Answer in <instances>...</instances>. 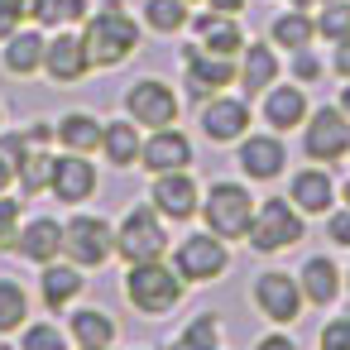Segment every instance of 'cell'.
I'll use <instances>...</instances> for the list:
<instances>
[{"label":"cell","instance_id":"obj_4","mask_svg":"<svg viewBox=\"0 0 350 350\" xmlns=\"http://www.w3.org/2000/svg\"><path fill=\"white\" fill-rule=\"evenodd\" d=\"M116 254L125 264H149V259H163L168 254V230H163V216L154 206H135L120 226H116Z\"/></svg>","mask_w":350,"mask_h":350},{"label":"cell","instance_id":"obj_7","mask_svg":"<svg viewBox=\"0 0 350 350\" xmlns=\"http://www.w3.org/2000/svg\"><path fill=\"white\" fill-rule=\"evenodd\" d=\"M302 230H307V226H302V211H297L288 197H283V202L273 197V202H259V206H254V221H250V235H245V240H250L259 254H273V250H293V245L302 240Z\"/></svg>","mask_w":350,"mask_h":350},{"label":"cell","instance_id":"obj_33","mask_svg":"<svg viewBox=\"0 0 350 350\" xmlns=\"http://www.w3.org/2000/svg\"><path fill=\"white\" fill-rule=\"evenodd\" d=\"M178 345H183V350H221V321H216V312L192 317V321L183 326Z\"/></svg>","mask_w":350,"mask_h":350},{"label":"cell","instance_id":"obj_20","mask_svg":"<svg viewBox=\"0 0 350 350\" xmlns=\"http://www.w3.org/2000/svg\"><path fill=\"white\" fill-rule=\"evenodd\" d=\"M288 202H293L302 216H326V211L336 206V183H331V173H326V168H302V173L293 178V187H288Z\"/></svg>","mask_w":350,"mask_h":350},{"label":"cell","instance_id":"obj_27","mask_svg":"<svg viewBox=\"0 0 350 350\" xmlns=\"http://www.w3.org/2000/svg\"><path fill=\"white\" fill-rule=\"evenodd\" d=\"M139 149H144V139H139V125H135V120H111V125L101 130V154H106V163L135 168V163H139Z\"/></svg>","mask_w":350,"mask_h":350},{"label":"cell","instance_id":"obj_43","mask_svg":"<svg viewBox=\"0 0 350 350\" xmlns=\"http://www.w3.org/2000/svg\"><path fill=\"white\" fill-rule=\"evenodd\" d=\"M254 350H297V340L293 336H283V331H269V336H259V345Z\"/></svg>","mask_w":350,"mask_h":350},{"label":"cell","instance_id":"obj_1","mask_svg":"<svg viewBox=\"0 0 350 350\" xmlns=\"http://www.w3.org/2000/svg\"><path fill=\"white\" fill-rule=\"evenodd\" d=\"M82 49L92 58V68H120L135 49H139V25L125 15L120 0H106V10L87 20V34H82Z\"/></svg>","mask_w":350,"mask_h":350},{"label":"cell","instance_id":"obj_24","mask_svg":"<svg viewBox=\"0 0 350 350\" xmlns=\"http://www.w3.org/2000/svg\"><path fill=\"white\" fill-rule=\"evenodd\" d=\"M264 120L273 125V135H283V130H297L302 120H307V96H302V87H269L264 92Z\"/></svg>","mask_w":350,"mask_h":350},{"label":"cell","instance_id":"obj_6","mask_svg":"<svg viewBox=\"0 0 350 350\" xmlns=\"http://www.w3.org/2000/svg\"><path fill=\"white\" fill-rule=\"evenodd\" d=\"M173 269H178L183 283H216V278L230 269V250H226L221 235H211V230H192V235L178 240V250H173Z\"/></svg>","mask_w":350,"mask_h":350},{"label":"cell","instance_id":"obj_44","mask_svg":"<svg viewBox=\"0 0 350 350\" xmlns=\"http://www.w3.org/2000/svg\"><path fill=\"white\" fill-rule=\"evenodd\" d=\"M336 72H340V77L350 82V34H345V39L336 44Z\"/></svg>","mask_w":350,"mask_h":350},{"label":"cell","instance_id":"obj_8","mask_svg":"<svg viewBox=\"0 0 350 350\" xmlns=\"http://www.w3.org/2000/svg\"><path fill=\"white\" fill-rule=\"evenodd\" d=\"M302 149L312 163H336L350 154V116L340 106H321L312 111V120H302Z\"/></svg>","mask_w":350,"mask_h":350},{"label":"cell","instance_id":"obj_19","mask_svg":"<svg viewBox=\"0 0 350 350\" xmlns=\"http://www.w3.org/2000/svg\"><path fill=\"white\" fill-rule=\"evenodd\" d=\"M15 250H20L29 264H39V269L53 264V259L63 254V221H53V216H34V221H25Z\"/></svg>","mask_w":350,"mask_h":350},{"label":"cell","instance_id":"obj_51","mask_svg":"<svg viewBox=\"0 0 350 350\" xmlns=\"http://www.w3.org/2000/svg\"><path fill=\"white\" fill-rule=\"evenodd\" d=\"M0 350H20V345H10V340H0Z\"/></svg>","mask_w":350,"mask_h":350},{"label":"cell","instance_id":"obj_49","mask_svg":"<svg viewBox=\"0 0 350 350\" xmlns=\"http://www.w3.org/2000/svg\"><path fill=\"white\" fill-rule=\"evenodd\" d=\"M340 202H345V211H350V183H345V187H340Z\"/></svg>","mask_w":350,"mask_h":350},{"label":"cell","instance_id":"obj_2","mask_svg":"<svg viewBox=\"0 0 350 350\" xmlns=\"http://www.w3.org/2000/svg\"><path fill=\"white\" fill-rule=\"evenodd\" d=\"M183 278H178V269L173 264H163V259H149V264H130V273H125V297H130V307L139 312V317H168L178 302H183Z\"/></svg>","mask_w":350,"mask_h":350},{"label":"cell","instance_id":"obj_3","mask_svg":"<svg viewBox=\"0 0 350 350\" xmlns=\"http://www.w3.org/2000/svg\"><path fill=\"white\" fill-rule=\"evenodd\" d=\"M254 206H259L254 192L245 183H230V178H221V183H211L202 192V221L221 240H245L250 235V221H254Z\"/></svg>","mask_w":350,"mask_h":350},{"label":"cell","instance_id":"obj_22","mask_svg":"<svg viewBox=\"0 0 350 350\" xmlns=\"http://www.w3.org/2000/svg\"><path fill=\"white\" fill-rule=\"evenodd\" d=\"M192 29H197V44H202L206 53H221V58H235V53L245 49V34H240V25H235V15H221V10H206V15H197V20H192Z\"/></svg>","mask_w":350,"mask_h":350},{"label":"cell","instance_id":"obj_36","mask_svg":"<svg viewBox=\"0 0 350 350\" xmlns=\"http://www.w3.org/2000/svg\"><path fill=\"white\" fill-rule=\"evenodd\" d=\"M317 34L331 39V44H340L350 34V5H345V0H331V5L317 15Z\"/></svg>","mask_w":350,"mask_h":350},{"label":"cell","instance_id":"obj_35","mask_svg":"<svg viewBox=\"0 0 350 350\" xmlns=\"http://www.w3.org/2000/svg\"><path fill=\"white\" fill-rule=\"evenodd\" d=\"M25 226V202H15L10 192H0V250H15Z\"/></svg>","mask_w":350,"mask_h":350},{"label":"cell","instance_id":"obj_46","mask_svg":"<svg viewBox=\"0 0 350 350\" xmlns=\"http://www.w3.org/2000/svg\"><path fill=\"white\" fill-rule=\"evenodd\" d=\"M211 10H221V15H240L245 10V0H206Z\"/></svg>","mask_w":350,"mask_h":350},{"label":"cell","instance_id":"obj_53","mask_svg":"<svg viewBox=\"0 0 350 350\" xmlns=\"http://www.w3.org/2000/svg\"><path fill=\"white\" fill-rule=\"evenodd\" d=\"M168 350H183V345H178V340H173V345H168Z\"/></svg>","mask_w":350,"mask_h":350},{"label":"cell","instance_id":"obj_10","mask_svg":"<svg viewBox=\"0 0 350 350\" xmlns=\"http://www.w3.org/2000/svg\"><path fill=\"white\" fill-rule=\"evenodd\" d=\"M125 116H130L135 125L163 130V125L178 120V96H173V87L159 82V77H139V82L125 92Z\"/></svg>","mask_w":350,"mask_h":350},{"label":"cell","instance_id":"obj_34","mask_svg":"<svg viewBox=\"0 0 350 350\" xmlns=\"http://www.w3.org/2000/svg\"><path fill=\"white\" fill-rule=\"evenodd\" d=\"M20 350H68V336L53 321H29L20 336Z\"/></svg>","mask_w":350,"mask_h":350},{"label":"cell","instance_id":"obj_9","mask_svg":"<svg viewBox=\"0 0 350 350\" xmlns=\"http://www.w3.org/2000/svg\"><path fill=\"white\" fill-rule=\"evenodd\" d=\"M302 283H297V273H283V269H269V273H259L254 278V307L273 321V326H288V321H297V312H302Z\"/></svg>","mask_w":350,"mask_h":350},{"label":"cell","instance_id":"obj_54","mask_svg":"<svg viewBox=\"0 0 350 350\" xmlns=\"http://www.w3.org/2000/svg\"><path fill=\"white\" fill-rule=\"evenodd\" d=\"M345 288H350V269H345Z\"/></svg>","mask_w":350,"mask_h":350},{"label":"cell","instance_id":"obj_29","mask_svg":"<svg viewBox=\"0 0 350 350\" xmlns=\"http://www.w3.org/2000/svg\"><path fill=\"white\" fill-rule=\"evenodd\" d=\"M53 168H58V159H53L49 149H29V154L20 159V168H15V183H20V192H25V197L53 192Z\"/></svg>","mask_w":350,"mask_h":350},{"label":"cell","instance_id":"obj_28","mask_svg":"<svg viewBox=\"0 0 350 350\" xmlns=\"http://www.w3.org/2000/svg\"><path fill=\"white\" fill-rule=\"evenodd\" d=\"M68 331H72L77 350H87V345H116V336H120L116 317L101 312V307H77L72 321H68Z\"/></svg>","mask_w":350,"mask_h":350},{"label":"cell","instance_id":"obj_48","mask_svg":"<svg viewBox=\"0 0 350 350\" xmlns=\"http://www.w3.org/2000/svg\"><path fill=\"white\" fill-rule=\"evenodd\" d=\"M340 111H345V116H350V82H345V87H340Z\"/></svg>","mask_w":350,"mask_h":350},{"label":"cell","instance_id":"obj_45","mask_svg":"<svg viewBox=\"0 0 350 350\" xmlns=\"http://www.w3.org/2000/svg\"><path fill=\"white\" fill-rule=\"evenodd\" d=\"M63 20H87V0H63Z\"/></svg>","mask_w":350,"mask_h":350},{"label":"cell","instance_id":"obj_5","mask_svg":"<svg viewBox=\"0 0 350 350\" xmlns=\"http://www.w3.org/2000/svg\"><path fill=\"white\" fill-rule=\"evenodd\" d=\"M63 254H68L77 269H101V264L116 254V226H111L106 216L77 211V216L63 226Z\"/></svg>","mask_w":350,"mask_h":350},{"label":"cell","instance_id":"obj_25","mask_svg":"<svg viewBox=\"0 0 350 350\" xmlns=\"http://www.w3.org/2000/svg\"><path fill=\"white\" fill-rule=\"evenodd\" d=\"M44 34L39 29H15L10 39H5V72H15V77H34L39 68H44Z\"/></svg>","mask_w":350,"mask_h":350},{"label":"cell","instance_id":"obj_55","mask_svg":"<svg viewBox=\"0 0 350 350\" xmlns=\"http://www.w3.org/2000/svg\"><path fill=\"white\" fill-rule=\"evenodd\" d=\"M0 125H5V111H0Z\"/></svg>","mask_w":350,"mask_h":350},{"label":"cell","instance_id":"obj_30","mask_svg":"<svg viewBox=\"0 0 350 350\" xmlns=\"http://www.w3.org/2000/svg\"><path fill=\"white\" fill-rule=\"evenodd\" d=\"M312 34H317V25H312V15H302V10H288V15H278L273 20V29H269V39H273V49H307L312 44Z\"/></svg>","mask_w":350,"mask_h":350},{"label":"cell","instance_id":"obj_50","mask_svg":"<svg viewBox=\"0 0 350 350\" xmlns=\"http://www.w3.org/2000/svg\"><path fill=\"white\" fill-rule=\"evenodd\" d=\"M293 5H297V10H307V5H312V0H293ZM321 5H331V0H321Z\"/></svg>","mask_w":350,"mask_h":350},{"label":"cell","instance_id":"obj_31","mask_svg":"<svg viewBox=\"0 0 350 350\" xmlns=\"http://www.w3.org/2000/svg\"><path fill=\"white\" fill-rule=\"evenodd\" d=\"M29 321V293L15 278H0V336H10Z\"/></svg>","mask_w":350,"mask_h":350},{"label":"cell","instance_id":"obj_37","mask_svg":"<svg viewBox=\"0 0 350 350\" xmlns=\"http://www.w3.org/2000/svg\"><path fill=\"white\" fill-rule=\"evenodd\" d=\"M317 350H350V317H331V321L321 326Z\"/></svg>","mask_w":350,"mask_h":350},{"label":"cell","instance_id":"obj_52","mask_svg":"<svg viewBox=\"0 0 350 350\" xmlns=\"http://www.w3.org/2000/svg\"><path fill=\"white\" fill-rule=\"evenodd\" d=\"M87 350H116V345H87Z\"/></svg>","mask_w":350,"mask_h":350},{"label":"cell","instance_id":"obj_17","mask_svg":"<svg viewBox=\"0 0 350 350\" xmlns=\"http://www.w3.org/2000/svg\"><path fill=\"white\" fill-rule=\"evenodd\" d=\"M297 283H302V297L312 307H331L340 297V288H345V273L336 269L331 254H307L302 269H297Z\"/></svg>","mask_w":350,"mask_h":350},{"label":"cell","instance_id":"obj_41","mask_svg":"<svg viewBox=\"0 0 350 350\" xmlns=\"http://www.w3.org/2000/svg\"><path fill=\"white\" fill-rule=\"evenodd\" d=\"M293 77H297V82H317V77H321V63H317L307 49H297V58H293Z\"/></svg>","mask_w":350,"mask_h":350},{"label":"cell","instance_id":"obj_23","mask_svg":"<svg viewBox=\"0 0 350 350\" xmlns=\"http://www.w3.org/2000/svg\"><path fill=\"white\" fill-rule=\"evenodd\" d=\"M273 82H278L273 44H245V49H240V87H245L250 96H264Z\"/></svg>","mask_w":350,"mask_h":350},{"label":"cell","instance_id":"obj_42","mask_svg":"<svg viewBox=\"0 0 350 350\" xmlns=\"http://www.w3.org/2000/svg\"><path fill=\"white\" fill-rule=\"evenodd\" d=\"M20 20H25V15L10 5V0H0V39H10V34L20 29Z\"/></svg>","mask_w":350,"mask_h":350},{"label":"cell","instance_id":"obj_18","mask_svg":"<svg viewBox=\"0 0 350 350\" xmlns=\"http://www.w3.org/2000/svg\"><path fill=\"white\" fill-rule=\"evenodd\" d=\"M44 72H49L53 82H82V77L92 72V58H87V49H82V34H58V39H49V49H44Z\"/></svg>","mask_w":350,"mask_h":350},{"label":"cell","instance_id":"obj_26","mask_svg":"<svg viewBox=\"0 0 350 350\" xmlns=\"http://www.w3.org/2000/svg\"><path fill=\"white\" fill-rule=\"evenodd\" d=\"M101 120L92 116V111H68L58 125H53V135L63 139V149L68 154H92V149H101Z\"/></svg>","mask_w":350,"mask_h":350},{"label":"cell","instance_id":"obj_47","mask_svg":"<svg viewBox=\"0 0 350 350\" xmlns=\"http://www.w3.org/2000/svg\"><path fill=\"white\" fill-rule=\"evenodd\" d=\"M10 183H15V168H10L5 159H0V192H10Z\"/></svg>","mask_w":350,"mask_h":350},{"label":"cell","instance_id":"obj_40","mask_svg":"<svg viewBox=\"0 0 350 350\" xmlns=\"http://www.w3.org/2000/svg\"><path fill=\"white\" fill-rule=\"evenodd\" d=\"M29 20H34V25H44V29L63 25V0H34V10H29Z\"/></svg>","mask_w":350,"mask_h":350},{"label":"cell","instance_id":"obj_38","mask_svg":"<svg viewBox=\"0 0 350 350\" xmlns=\"http://www.w3.org/2000/svg\"><path fill=\"white\" fill-rule=\"evenodd\" d=\"M34 144H29V135L25 130H10V135H0V159H5L10 168H20V159L29 154Z\"/></svg>","mask_w":350,"mask_h":350},{"label":"cell","instance_id":"obj_13","mask_svg":"<svg viewBox=\"0 0 350 350\" xmlns=\"http://www.w3.org/2000/svg\"><path fill=\"white\" fill-rule=\"evenodd\" d=\"M235 163H240V173L250 183H273L283 173V163H288V149H283L278 135H245Z\"/></svg>","mask_w":350,"mask_h":350},{"label":"cell","instance_id":"obj_11","mask_svg":"<svg viewBox=\"0 0 350 350\" xmlns=\"http://www.w3.org/2000/svg\"><path fill=\"white\" fill-rule=\"evenodd\" d=\"M183 72H187V96L211 101L221 87L235 82V58H221V53H206L202 44H192V49H183Z\"/></svg>","mask_w":350,"mask_h":350},{"label":"cell","instance_id":"obj_15","mask_svg":"<svg viewBox=\"0 0 350 350\" xmlns=\"http://www.w3.org/2000/svg\"><path fill=\"white\" fill-rule=\"evenodd\" d=\"M139 163H144L149 173H178V168H187V163H192V139H187L183 130L163 125V130H154V135L144 139Z\"/></svg>","mask_w":350,"mask_h":350},{"label":"cell","instance_id":"obj_16","mask_svg":"<svg viewBox=\"0 0 350 350\" xmlns=\"http://www.w3.org/2000/svg\"><path fill=\"white\" fill-rule=\"evenodd\" d=\"M96 163H87V154H63L58 168H53V197L68 202V206H82L96 197Z\"/></svg>","mask_w":350,"mask_h":350},{"label":"cell","instance_id":"obj_14","mask_svg":"<svg viewBox=\"0 0 350 350\" xmlns=\"http://www.w3.org/2000/svg\"><path fill=\"white\" fill-rule=\"evenodd\" d=\"M245 130H250V106L245 101H235V96L202 101V135L211 144H235V139H245Z\"/></svg>","mask_w":350,"mask_h":350},{"label":"cell","instance_id":"obj_12","mask_svg":"<svg viewBox=\"0 0 350 350\" xmlns=\"http://www.w3.org/2000/svg\"><path fill=\"white\" fill-rule=\"evenodd\" d=\"M149 206L168 221H192L197 206H202V192H197V178L187 168L178 173H154V187H149Z\"/></svg>","mask_w":350,"mask_h":350},{"label":"cell","instance_id":"obj_32","mask_svg":"<svg viewBox=\"0 0 350 350\" xmlns=\"http://www.w3.org/2000/svg\"><path fill=\"white\" fill-rule=\"evenodd\" d=\"M144 25L159 34H178L187 25V0H144Z\"/></svg>","mask_w":350,"mask_h":350},{"label":"cell","instance_id":"obj_39","mask_svg":"<svg viewBox=\"0 0 350 350\" xmlns=\"http://www.w3.org/2000/svg\"><path fill=\"white\" fill-rule=\"evenodd\" d=\"M326 240L340 245V250H350V211L345 206L340 211H326Z\"/></svg>","mask_w":350,"mask_h":350},{"label":"cell","instance_id":"obj_21","mask_svg":"<svg viewBox=\"0 0 350 350\" xmlns=\"http://www.w3.org/2000/svg\"><path fill=\"white\" fill-rule=\"evenodd\" d=\"M87 269H77V264H44V278H39V293H44V307L49 312H68L77 297H82V288H87V278H82Z\"/></svg>","mask_w":350,"mask_h":350}]
</instances>
